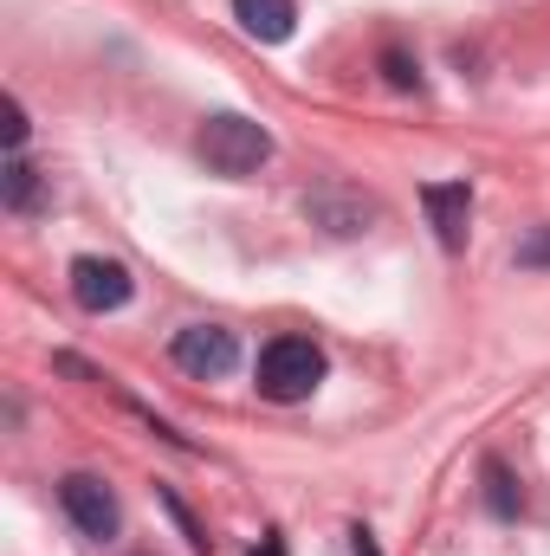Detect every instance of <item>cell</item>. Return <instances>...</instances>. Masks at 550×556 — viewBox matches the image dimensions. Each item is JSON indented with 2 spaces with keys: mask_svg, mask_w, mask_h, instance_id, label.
<instances>
[{
  "mask_svg": "<svg viewBox=\"0 0 550 556\" xmlns=\"http://www.w3.org/2000/svg\"><path fill=\"white\" fill-rule=\"evenodd\" d=\"M479 479H486V505H492V518H518V511H525L518 479L505 472V459H486V466H479Z\"/></svg>",
  "mask_w": 550,
  "mask_h": 556,
  "instance_id": "30bf717a",
  "label": "cell"
},
{
  "mask_svg": "<svg viewBox=\"0 0 550 556\" xmlns=\"http://www.w3.org/2000/svg\"><path fill=\"white\" fill-rule=\"evenodd\" d=\"M304 214H311V227H324V233H337V240H350V233H370V227L383 220L376 194H363V188H343V181H324V188H311V194H304Z\"/></svg>",
  "mask_w": 550,
  "mask_h": 556,
  "instance_id": "277c9868",
  "label": "cell"
},
{
  "mask_svg": "<svg viewBox=\"0 0 550 556\" xmlns=\"http://www.w3.org/2000/svg\"><path fill=\"white\" fill-rule=\"evenodd\" d=\"M130 291H137V278H130V266H124V260H98V253L72 260V298H78L91 317L124 311V304H130Z\"/></svg>",
  "mask_w": 550,
  "mask_h": 556,
  "instance_id": "8992f818",
  "label": "cell"
},
{
  "mask_svg": "<svg viewBox=\"0 0 550 556\" xmlns=\"http://www.w3.org/2000/svg\"><path fill=\"white\" fill-rule=\"evenodd\" d=\"M350 544H357V556H383V551H376V538H370V531H363V525H357V531H350Z\"/></svg>",
  "mask_w": 550,
  "mask_h": 556,
  "instance_id": "5bb4252c",
  "label": "cell"
},
{
  "mask_svg": "<svg viewBox=\"0 0 550 556\" xmlns=\"http://www.w3.org/2000/svg\"><path fill=\"white\" fill-rule=\"evenodd\" d=\"M383 65H389V85H402V91H409V85H414V72H409V59H402V52H389Z\"/></svg>",
  "mask_w": 550,
  "mask_h": 556,
  "instance_id": "4fadbf2b",
  "label": "cell"
},
{
  "mask_svg": "<svg viewBox=\"0 0 550 556\" xmlns=\"http://www.w3.org/2000/svg\"><path fill=\"white\" fill-rule=\"evenodd\" d=\"M234 20H240L260 46H278V39H291V26H298V0H234Z\"/></svg>",
  "mask_w": 550,
  "mask_h": 556,
  "instance_id": "ba28073f",
  "label": "cell"
},
{
  "mask_svg": "<svg viewBox=\"0 0 550 556\" xmlns=\"http://www.w3.org/2000/svg\"><path fill=\"white\" fill-rule=\"evenodd\" d=\"M59 505H65V518H72L91 544H111V538L124 531L117 492H111L98 472H65V479H59Z\"/></svg>",
  "mask_w": 550,
  "mask_h": 556,
  "instance_id": "3957f363",
  "label": "cell"
},
{
  "mask_svg": "<svg viewBox=\"0 0 550 556\" xmlns=\"http://www.w3.org/2000/svg\"><path fill=\"white\" fill-rule=\"evenodd\" d=\"M518 266H525V273H550V227H532V233L518 240Z\"/></svg>",
  "mask_w": 550,
  "mask_h": 556,
  "instance_id": "8fae6325",
  "label": "cell"
},
{
  "mask_svg": "<svg viewBox=\"0 0 550 556\" xmlns=\"http://www.w3.org/2000/svg\"><path fill=\"white\" fill-rule=\"evenodd\" d=\"M168 356H175V369H188V376L208 382V376H227L240 363V343H234L227 324H182L175 343H168Z\"/></svg>",
  "mask_w": 550,
  "mask_h": 556,
  "instance_id": "5b68a950",
  "label": "cell"
},
{
  "mask_svg": "<svg viewBox=\"0 0 550 556\" xmlns=\"http://www.w3.org/2000/svg\"><path fill=\"white\" fill-rule=\"evenodd\" d=\"M421 207H427V220H434V240H440L447 253H460V247H466V220H473V188H466V181H427V188H421Z\"/></svg>",
  "mask_w": 550,
  "mask_h": 556,
  "instance_id": "52a82bcc",
  "label": "cell"
},
{
  "mask_svg": "<svg viewBox=\"0 0 550 556\" xmlns=\"http://www.w3.org/2000/svg\"><path fill=\"white\" fill-rule=\"evenodd\" d=\"M0 207H7V214L39 207V168H33L26 155H7V168H0Z\"/></svg>",
  "mask_w": 550,
  "mask_h": 556,
  "instance_id": "9c48e42d",
  "label": "cell"
},
{
  "mask_svg": "<svg viewBox=\"0 0 550 556\" xmlns=\"http://www.w3.org/2000/svg\"><path fill=\"white\" fill-rule=\"evenodd\" d=\"M201 162L214 168V175H253V168H266V155H273V130L266 124H253V117H240V111H214L208 124H201Z\"/></svg>",
  "mask_w": 550,
  "mask_h": 556,
  "instance_id": "6da1fadb",
  "label": "cell"
},
{
  "mask_svg": "<svg viewBox=\"0 0 550 556\" xmlns=\"http://www.w3.org/2000/svg\"><path fill=\"white\" fill-rule=\"evenodd\" d=\"M253 556H285V538H278V531H266V538H260V551Z\"/></svg>",
  "mask_w": 550,
  "mask_h": 556,
  "instance_id": "9a60e30c",
  "label": "cell"
},
{
  "mask_svg": "<svg viewBox=\"0 0 550 556\" xmlns=\"http://www.w3.org/2000/svg\"><path fill=\"white\" fill-rule=\"evenodd\" d=\"M324 382V350L311 337H273L260 350V395L291 408V402H311Z\"/></svg>",
  "mask_w": 550,
  "mask_h": 556,
  "instance_id": "7a4b0ae2",
  "label": "cell"
},
{
  "mask_svg": "<svg viewBox=\"0 0 550 556\" xmlns=\"http://www.w3.org/2000/svg\"><path fill=\"white\" fill-rule=\"evenodd\" d=\"M0 137H7V155L26 149V104H20V98H7V124H0Z\"/></svg>",
  "mask_w": 550,
  "mask_h": 556,
  "instance_id": "7c38bea8",
  "label": "cell"
}]
</instances>
